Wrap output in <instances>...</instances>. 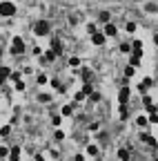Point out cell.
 <instances>
[{
  "label": "cell",
  "instance_id": "obj_40",
  "mask_svg": "<svg viewBox=\"0 0 158 161\" xmlns=\"http://www.w3.org/2000/svg\"><path fill=\"white\" fill-rule=\"evenodd\" d=\"M34 161H45V157H42V155H36V157H34Z\"/></svg>",
  "mask_w": 158,
  "mask_h": 161
},
{
  "label": "cell",
  "instance_id": "obj_29",
  "mask_svg": "<svg viewBox=\"0 0 158 161\" xmlns=\"http://www.w3.org/2000/svg\"><path fill=\"white\" fill-rule=\"evenodd\" d=\"M38 101H40V103H49L51 96H49V94H38Z\"/></svg>",
  "mask_w": 158,
  "mask_h": 161
},
{
  "label": "cell",
  "instance_id": "obj_27",
  "mask_svg": "<svg viewBox=\"0 0 158 161\" xmlns=\"http://www.w3.org/2000/svg\"><path fill=\"white\" fill-rule=\"evenodd\" d=\"M125 29H127L129 34H134V32H136V23H132V20H129V23L125 25Z\"/></svg>",
  "mask_w": 158,
  "mask_h": 161
},
{
  "label": "cell",
  "instance_id": "obj_9",
  "mask_svg": "<svg viewBox=\"0 0 158 161\" xmlns=\"http://www.w3.org/2000/svg\"><path fill=\"white\" fill-rule=\"evenodd\" d=\"M105 38H107V36L105 34H100V32H96V34H91V43H94V45H105Z\"/></svg>",
  "mask_w": 158,
  "mask_h": 161
},
{
  "label": "cell",
  "instance_id": "obj_1",
  "mask_svg": "<svg viewBox=\"0 0 158 161\" xmlns=\"http://www.w3.org/2000/svg\"><path fill=\"white\" fill-rule=\"evenodd\" d=\"M27 52V45L22 40V36H14V40H11V47H9V54H14V56H22Z\"/></svg>",
  "mask_w": 158,
  "mask_h": 161
},
{
  "label": "cell",
  "instance_id": "obj_31",
  "mask_svg": "<svg viewBox=\"0 0 158 161\" xmlns=\"http://www.w3.org/2000/svg\"><path fill=\"white\" fill-rule=\"evenodd\" d=\"M143 105H145V108L152 105V96H149V94H143Z\"/></svg>",
  "mask_w": 158,
  "mask_h": 161
},
{
  "label": "cell",
  "instance_id": "obj_42",
  "mask_svg": "<svg viewBox=\"0 0 158 161\" xmlns=\"http://www.w3.org/2000/svg\"><path fill=\"white\" fill-rule=\"evenodd\" d=\"M152 161H158V157H154V159H152Z\"/></svg>",
  "mask_w": 158,
  "mask_h": 161
},
{
  "label": "cell",
  "instance_id": "obj_44",
  "mask_svg": "<svg viewBox=\"0 0 158 161\" xmlns=\"http://www.w3.org/2000/svg\"><path fill=\"white\" fill-rule=\"evenodd\" d=\"M0 52H2V45H0Z\"/></svg>",
  "mask_w": 158,
  "mask_h": 161
},
{
  "label": "cell",
  "instance_id": "obj_37",
  "mask_svg": "<svg viewBox=\"0 0 158 161\" xmlns=\"http://www.w3.org/2000/svg\"><path fill=\"white\" fill-rule=\"evenodd\" d=\"M143 83H145V85H147V87H152V85H154V78H149V76H147V78H145V81H143Z\"/></svg>",
  "mask_w": 158,
  "mask_h": 161
},
{
  "label": "cell",
  "instance_id": "obj_17",
  "mask_svg": "<svg viewBox=\"0 0 158 161\" xmlns=\"http://www.w3.org/2000/svg\"><path fill=\"white\" fill-rule=\"evenodd\" d=\"M136 125L147 128V125H149V119H147V117H136Z\"/></svg>",
  "mask_w": 158,
  "mask_h": 161
},
{
  "label": "cell",
  "instance_id": "obj_5",
  "mask_svg": "<svg viewBox=\"0 0 158 161\" xmlns=\"http://www.w3.org/2000/svg\"><path fill=\"white\" fill-rule=\"evenodd\" d=\"M49 49H53L56 56H62V43H60L58 36H53V38H51V47H49Z\"/></svg>",
  "mask_w": 158,
  "mask_h": 161
},
{
  "label": "cell",
  "instance_id": "obj_20",
  "mask_svg": "<svg viewBox=\"0 0 158 161\" xmlns=\"http://www.w3.org/2000/svg\"><path fill=\"white\" fill-rule=\"evenodd\" d=\"M134 74H136V67H132V65H127V67H125V78H132Z\"/></svg>",
  "mask_w": 158,
  "mask_h": 161
},
{
  "label": "cell",
  "instance_id": "obj_6",
  "mask_svg": "<svg viewBox=\"0 0 158 161\" xmlns=\"http://www.w3.org/2000/svg\"><path fill=\"white\" fill-rule=\"evenodd\" d=\"M103 34H105V36H109V38H116V36H118V27H116L114 23H107Z\"/></svg>",
  "mask_w": 158,
  "mask_h": 161
},
{
  "label": "cell",
  "instance_id": "obj_33",
  "mask_svg": "<svg viewBox=\"0 0 158 161\" xmlns=\"http://www.w3.org/2000/svg\"><path fill=\"white\" fill-rule=\"evenodd\" d=\"M53 139H56V141H62V139H65V132H62V130H56Z\"/></svg>",
  "mask_w": 158,
  "mask_h": 161
},
{
  "label": "cell",
  "instance_id": "obj_11",
  "mask_svg": "<svg viewBox=\"0 0 158 161\" xmlns=\"http://www.w3.org/2000/svg\"><path fill=\"white\" fill-rule=\"evenodd\" d=\"M140 58H143V56H138V54H132V56H129V65H132V67H140Z\"/></svg>",
  "mask_w": 158,
  "mask_h": 161
},
{
  "label": "cell",
  "instance_id": "obj_36",
  "mask_svg": "<svg viewBox=\"0 0 158 161\" xmlns=\"http://www.w3.org/2000/svg\"><path fill=\"white\" fill-rule=\"evenodd\" d=\"M145 9H147V11H149V14H154V11H156V5H154V2H152V5H147V7H145Z\"/></svg>",
  "mask_w": 158,
  "mask_h": 161
},
{
  "label": "cell",
  "instance_id": "obj_34",
  "mask_svg": "<svg viewBox=\"0 0 158 161\" xmlns=\"http://www.w3.org/2000/svg\"><path fill=\"white\" fill-rule=\"evenodd\" d=\"M134 49H143V43H140V40H134V43H132V52H134Z\"/></svg>",
  "mask_w": 158,
  "mask_h": 161
},
{
  "label": "cell",
  "instance_id": "obj_38",
  "mask_svg": "<svg viewBox=\"0 0 158 161\" xmlns=\"http://www.w3.org/2000/svg\"><path fill=\"white\" fill-rule=\"evenodd\" d=\"M7 81H9V78H7V76H5V74H0V85H5V83H7Z\"/></svg>",
  "mask_w": 158,
  "mask_h": 161
},
{
  "label": "cell",
  "instance_id": "obj_43",
  "mask_svg": "<svg viewBox=\"0 0 158 161\" xmlns=\"http://www.w3.org/2000/svg\"><path fill=\"white\" fill-rule=\"evenodd\" d=\"M7 161H16V159H7Z\"/></svg>",
  "mask_w": 158,
  "mask_h": 161
},
{
  "label": "cell",
  "instance_id": "obj_24",
  "mask_svg": "<svg viewBox=\"0 0 158 161\" xmlns=\"http://www.w3.org/2000/svg\"><path fill=\"white\" fill-rule=\"evenodd\" d=\"M25 87H27V83H25L22 78H20V81H16V90H18V92H25Z\"/></svg>",
  "mask_w": 158,
  "mask_h": 161
},
{
  "label": "cell",
  "instance_id": "obj_25",
  "mask_svg": "<svg viewBox=\"0 0 158 161\" xmlns=\"http://www.w3.org/2000/svg\"><path fill=\"white\" fill-rule=\"evenodd\" d=\"M89 101H91V103H98V101H100V94H98V92L94 90V92L89 94Z\"/></svg>",
  "mask_w": 158,
  "mask_h": 161
},
{
  "label": "cell",
  "instance_id": "obj_16",
  "mask_svg": "<svg viewBox=\"0 0 158 161\" xmlns=\"http://www.w3.org/2000/svg\"><path fill=\"white\" fill-rule=\"evenodd\" d=\"M73 108H76V105H62L60 114H62V117H71V114H73Z\"/></svg>",
  "mask_w": 158,
  "mask_h": 161
},
{
  "label": "cell",
  "instance_id": "obj_15",
  "mask_svg": "<svg viewBox=\"0 0 158 161\" xmlns=\"http://www.w3.org/2000/svg\"><path fill=\"white\" fill-rule=\"evenodd\" d=\"M36 83H38V85H47L49 83V76H47V74H38V76H36Z\"/></svg>",
  "mask_w": 158,
  "mask_h": 161
},
{
  "label": "cell",
  "instance_id": "obj_7",
  "mask_svg": "<svg viewBox=\"0 0 158 161\" xmlns=\"http://www.w3.org/2000/svg\"><path fill=\"white\" fill-rule=\"evenodd\" d=\"M56 58H58V56H56V52H53V49H47V52L42 54V58H40V63H42V65H47V63H53Z\"/></svg>",
  "mask_w": 158,
  "mask_h": 161
},
{
  "label": "cell",
  "instance_id": "obj_12",
  "mask_svg": "<svg viewBox=\"0 0 158 161\" xmlns=\"http://www.w3.org/2000/svg\"><path fill=\"white\" fill-rule=\"evenodd\" d=\"M18 157H20V146H11V148H9V159L18 161Z\"/></svg>",
  "mask_w": 158,
  "mask_h": 161
},
{
  "label": "cell",
  "instance_id": "obj_14",
  "mask_svg": "<svg viewBox=\"0 0 158 161\" xmlns=\"http://www.w3.org/2000/svg\"><path fill=\"white\" fill-rule=\"evenodd\" d=\"M98 23H103V25L111 23V16H109V11H100V14H98Z\"/></svg>",
  "mask_w": 158,
  "mask_h": 161
},
{
  "label": "cell",
  "instance_id": "obj_41",
  "mask_svg": "<svg viewBox=\"0 0 158 161\" xmlns=\"http://www.w3.org/2000/svg\"><path fill=\"white\" fill-rule=\"evenodd\" d=\"M154 43H156V45H158V34H156V36H154Z\"/></svg>",
  "mask_w": 158,
  "mask_h": 161
},
{
  "label": "cell",
  "instance_id": "obj_32",
  "mask_svg": "<svg viewBox=\"0 0 158 161\" xmlns=\"http://www.w3.org/2000/svg\"><path fill=\"white\" fill-rule=\"evenodd\" d=\"M147 119H149V125H152V123H154V125H156V123H158V112H154V114H149V117H147Z\"/></svg>",
  "mask_w": 158,
  "mask_h": 161
},
{
  "label": "cell",
  "instance_id": "obj_3",
  "mask_svg": "<svg viewBox=\"0 0 158 161\" xmlns=\"http://www.w3.org/2000/svg\"><path fill=\"white\" fill-rule=\"evenodd\" d=\"M14 14H16L14 2H7V0H5V2H0V16H2V18H11Z\"/></svg>",
  "mask_w": 158,
  "mask_h": 161
},
{
  "label": "cell",
  "instance_id": "obj_35",
  "mask_svg": "<svg viewBox=\"0 0 158 161\" xmlns=\"http://www.w3.org/2000/svg\"><path fill=\"white\" fill-rule=\"evenodd\" d=\"M98 128H100V123H96V121H94V123H89V130H91V132H96Z\"/></svg>",
  "mask_w": 158,
  "mask_h": 161
},
{
  "label": "cell",
  "instance_id": "obj_19",
  "mask_svg": "<svg viewBox=\"0 0 158 161\" xmlns=\"http://www.w3.org/2000/svg\"><path fill=\"white\" fill-rule=\"evenodd\" d=\"M20 78H22V72H14V70H11V74H9V81L16 83V81H20Z\"/></svg>",
  "mask_w": 158,
  "mask_h": 161
},
{
  "label": "cell",
  "instance_id": "obj_21",
  "mask_svg": "<svg viewBox=\"0 0 158 161\" xmlns=\"http://www.w3.org/2000/svg\"><path fill=\"white\" fill-rule=\"evenodd\" d=\"M11 134V125H2L0 128V137H9Z\"/></svg>",
  "mask_w": 158,
  "mask_h": 161
},
{
  "label": "cell",
  "instance_id": "obj_28",
  "mask_svg": "<svg viewBox=\"0 0 158 161\" xmlns=\"http://www.w3.org/2000/svg\"><path fill=\"white\" fill-rule=\"evenodd\" d=\"M5 157H9V148L7 146H0V159H5Z\"/></svg>",
  "mask_w": 158,
  "mask_h": 161
},
{
  "label": "cell",
  "instance_id": "obj_4",
  "mask_svg": "<svg viewBox=\"0 0 158 161\" xmlns=\"http://www.w3.org/2000/svg\"><path fill=\"white\" fill-rule=\"evenodd\" d=\"M129 96H132V87H127V85H125V87L118 90V103H120V105H125V103L129 101Z\"/></svg>",
  "mask_w": 158,
  "mask_h": 161
},
{
  "label": "cell",
  "instance_id": "obj_26",
  "mask_svg": "<svg viewBox=\"0 0 158 161\" xmlns=\"http://www.w3.org/2000/svg\"><path fill=\"white\" fill-rule=\"evenodd\" d=\"M69 65H71V67H78V65H80V58H78V56H71V58H69Z\"/></svg>",
  "mask_w": 158,
  "mask_h": 161
},
{
  "label": "cell",
  "instance_id": "obj_10",
  "mask_svg": "<svg viewBox=\"0 0 158 161\" xmlns=\"http://www.w3.org/2000/svg\"><path fill=\"white\" fill-rule=\"evenodd\" d=\"M118 159H120V161H132L129 150H127V148H120V150H118Z\"/></svg>",
  "mask_w": 158,
  "mask_h": 161
},
{
  "label": "cell",
  "instance_id": "obj_22",
  "mask_svg": "<svg viewBox=\"0 0 158 161\" xmlns=\"http://www.w3.org/2000/svg\"><path fill=\"white\" fill-rule=\"evenodd\" d=\"M120 52H123V54H129V52H132V45H129V43H120Z\"/></svg>",
  "mask_w": 158,
  "mask_h": 161
},
{
  "label": "cell",
  "instance_id": "obj_2",
  "mask_svg": "<svg viewBox=\"0 0 158 161\" xmlns=\"http://www.w3.org/2000/svg\"><path fill=\"white\" fill-rule=\"evenodd\" d=\"M49 32H51V27H49L47 20H38L34 25V34L36 36H49Z\"/></svg>",
  "mask_w": 158,
  "mask_h": 161
},
{
  "label": "cell",
  "instance_id": "obj_39",
  "mask_svg": "<svg viewBox=\"0 0 158 161\" xmlns=\"http://www.w3.org/2000/svg\"><path fill=\"white\" fill-rule=\"evenodd\" d=\"M73 161H85V155H76V157H73Z\"/></svg>",
  "mask_w": 158,
  "mask_h": 161
},
{
  "label": "cell",
  "instance_id": "obj_18",
  "mask_svg": "<svg viewBox=\"0 0 158 161\" xmlns=\"http://www.w3.org/2000/svg\"><path fill=\"white\" fill-rule=\"evenodd\" d=\"M127 108H129L127 103H125V105H120V108H118V114H120V119H127V117H129V110H127Z\"/></svg>",
  "mask_w": 158,
  "mask_h": 161
},
{
  "label": "cell",
  "instance_id": "obj_23",
  "mask_svg": "<svg viewBox=\"0 0 158 161\" xmlns=\"http://www.w3.org/2000/svg\"><path fill=\"white\" fill-rule=\"evenodd\" d=\"M136 90H138V94H147V90H149V87H147L145 83H138V85H136Z\"/></svg>",
  "mask_w": 158,
  "mask_h": 161
},
{
  "label": "cell",
  "instance_id": "obj_8",
  "mask_svg": "<svg viewBox=\"0 0 158 161\" xmlns=\"http://www.w3.org/2000/svg\"><path fill=\"white\" fill-rule=\"evenodd\" d=\"M78 74H80V81H82V83H91V78H94V74H91V70H87V67L78 70Z\"/></svg>",
  "mask_w": 158,
  "mask_h": 161
},
{
  "label": "cell",
  "instance_id": "obj_30",
  "mask_svg": "<svg viewBox=\"0 0 158 161\" xmlns=\"http://www.w3.org/2000/svg\"><path fill=\"white\" fill-rule=\"evenodd\" d=\"M51 123H53V125H56V128H58V125H60V123H62V114H56V117L51 119Z\"/></svg>",
  "mask_w": 158,
  "mask_h": 161
},
{
  "label": "cell",
  "instance_id": "obj_13",
  "mask_svg": "<svg viewBox=\"0 0 158 161\" xmlns=\"http://www.w3.org/2000/svg\"><path fill=\"white\" fill-rule=\"evenodd\" d=\"M98 152H100V148H98L96 143H89V146H87V155H89V157H98Z\"/></svg>",
  "mask_w": 158,
  "mask_h": 161
}]
</instances>
